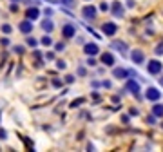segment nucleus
<instances>
[{
    "label": "nucleus",
    "instance_id": "nucleus-1",
    "mask_svg": "<svg viewBox=\"0 0 163 152\" xmlns=\"http://www.w3.org/2000/svg\"><path fill=\"white\" fill-rule=\"evenodd\" d=\"M101 31H103L107 36H114V34L118 33V25L114 24V22H105L103 27H101Z\"/></svg>",
    "mask_w": 163,
    "mask_h": 152
},
{
    "label": "nucleus",
    "instance_id": "nucleus-12",
    "mask_svg": "<svg viewBox=\"0 0 163 152\" xmlns=\"http://www.w3.org/2000/svg\"><path fill=\"white\" fill-rule=\"evenodd\" d=\"M84 51H85L87 54H98V45H96V44H87Z\"/></svg>",
    "mask_w": 163,
    "mask_h": 152
},
{
    "label": "nucleus",
    "instance_id": "nucleus-24",
    "mask_svg": "<svg viewBox=\"0 0 163 152\" xmlns=\"http://www.w3.org/2000/svg\"><path fill=\"white\" fill-rule=\"evenodd\" d=\"M65 81H67V84H73V81H74V78H73V76H67V78H65Z\"/></svg>",
    "mask_w": 163,
    "mask_h": 152
},
{
    "label": "nucleus",
    "instance_id": "nucleus-22",
    "mask_svg": "<svg viewBox=\"0 0 163 152\" xmlns=\"http://www.w3.org/2000/svg\"><path fill=\"white\" fill-rule=\"evenodd\" d=\"M42 42H44V44H45V45H49V44H51V38H49V36H45V38H44V40H42Z\"/></svg>",
    "mask_w": 163,
    "mask_h": 152
},
{
    "label": "nucleus",
    "instance_id": "nucleus-4",
    "mask_svg": "<svg viewBox=\"0 0 163 152\" xmlns=\"http://www.w3.org/2000/svg\"><path fill=\"white\" fill-rule=\"evenodd\" d=\"M131 58H132V62H134V64H143V62H145V54L143 53H141L140 49H134L132 53H131Z\"/></svg>",
    "mask_w": 163,
    "mask_h": 152
},
{
    "label": "nucleus",
    "instance_id": "nucleus-16",
    "mask_svg": "<svg viewBox=\"0 0 163 152\" xmlns=\"http://www.w3.org/2000/svg\"><path fill=\"white\" fill-rule=\"evenodd\" d=\"M84 101H85L84 98H80V100H74V101L71 103V107H76V105H82V103H84Z\"/></svg>",
    "mask_w": 163,
    "mask_h": 152
},
{
    "label": "nucleus",
    "instance_id": "nucleus-2",
    "mask_svg": "<svg viewBox=\"0 0 163 152\" xmlns=\"http://www.w3.org/2000/svg\"><path fill=\"white\" fill-rule=\"evenodd\" d=\"M161 67H163V65L160 64L158 60H151V62L147 64V71L151 73V74H160V73H161Z\"/></svg>",
    "mask_w": 163,
    "mask_h": 152
},
{
    "label": "nucleus",
    "instance_id": "nucleus-28",
    "mask_svg": "<svg viewBox=\"0 0 163 152\" xmlns=\"http://www.w3.org/2000/svg\"><path fill=\"white\" fill-rule=\"evenodd\" d=\"M160 84H161V87H163V78H160Z\"/></svg>",
    "mask_w": 163,
    "mask_h": 152
},
{
    "label": "nucleus",
    "instance_id": "nucleus-9",
    "mask_svg": "<svg viewBox=\"0 0 163 152\" xmlns=\"http://www.w3.org/2000/svg\"><path fill=\"white\" fill-rule=\"evenodd\" d=\"M112 74H114V78H118V80H125L129 76V71H125V69H114Z\"/></svg>",
    "mask_w": 163,
    "mask_h": 152
},
{
    "label": "nucleus",
    "instance_id": "nucleus-7",
    "mask_svg": "<svg viewBox=\"0 0 163 152\" xmlns=\"http://www.w3.org/2000/svg\"><path fill=\"white\" fill-rule=\"evenodd\" d=\"M101 64H105L107 67H112L114 65V56L111 53H103L101 54Z\"/></svg>",
    "mask_w": 163,
    "mask_h": 152
},
{
    "label": "nucleus",
    "instance_id": "nucleus-10",
    "mask_svg": "<svg viewBox=\"0 0 163 152\" xmlns=\"http://www.w3.org/2000/svg\"><path fill=\"white\" fill-rule=\"evenodd\" d=\"M111 47H114V49L120 51L121 54H125V53H127V44H125V42H112Z\"/></svg>",
    "mask_w": 163,
    "mask_h": 152
},
{
    "label": "nucleus",
    "instance_id": "nucleus-26",
    "mask_svg": "<svg viewBox=\"0 0 163 152\" xmlns=\"http://www.w3.org/2000/svg\"><path fill=\"white\" fill-rule=\"evenodd\" d=\"M53 85H54V87H60L62 84H60V80H54V81H53Z\"/></svg>",
    "mask_w": 163,
    "mask_h": 152
},
{
    "label": "nucleus",
    "instance_id": "nucleus-17",
    "mask_svg": "<svg viewBox=\"0 0 163 152\" xmlns=\"http://www.w3.org/2000/svg\"><path fill=\"white\" fill-rule=\"evenodd\" d=\"M156 54H163V44H158V47H156Z\"/></svg>",
    "mask_w": 163,
    "mask_h": 152
},
{
    "label": "nucleus",
    "instance_id": "nucleus-13",
    "mask_svg": "<svg viewBox=\"0 0 163 152\" xmlns=\"http://www.w3.org/2000/svg\"><path fill=\"white\" fill-rule=\"evenodd\" d=\"M152 114L156 116V118H163V105H158V103H156V105L152 107Z\"/></svg>",
    "mask_w": 163,
    "mask_h": 152
},
{
    "label": "nucleus",
    "instance_id": "nucleus-15",
    "mask_svg": "<svg viewBox=\"0 0 163 152\" xmlns=\"http://www.w3.org/2000/svg\"><path fill=\"white\" fill-rule=\"evenodd\" d=\"M62 4H65L67 8H74V0H62Z\"/></svg>",
    "mask_w": 163,
    "mask_h": 152
},
{
    "label": "nucleus",
    "instance_id": "nucleus-27",
    "mask_svg": "<svg viewBox=\"0 0 163 152\" xmlns=\"http://www.w3.org/2000/svg\"><path fill=\"white\" fill-rule=\"evenodd\" d=\"M58 67L60 69H65V62H58Z\"/></svg>",
    "mask_w": 163,
    "mask_h": 152
},
{
    "label": "nucleus",
    "instance_id": "nucleus-5",
    "mask_svg": "<svg viewBox=\"0 0 163 152\" xmlns=\"http://www.w3.org/2000/svg\"><path fill=\"white\" fill-rule=\"evenodd\" d=\"M82 13H84V16L87 20H94V18H96V8H94V5H85Z\"/></svg>",
    "mask_w": 163,
    "mask_h": 152
},
{
    "label": "nucleus",
    "instance_id": "nucleus-14",
    "mask_svg": "<svg viewBox=\"0 0 163 152\" xmlns=\"http://www.w3.org/2000/svg\"><path fill=\"white\" fill-rule=\"evenodd\" d=\"M147 123H149V125H154V123H156V116H154V114L147 116Z\"/></svg>",
    "mask_w": 163,
    "mask_h": 152
},
{
    "label": "nucleus",
    "instance_id": "nucleus-19",
    "mask_svg": "<svg viewBox=\"0 0 163 152\" xmlns=\"http://www.w3.org/2000/svg\"><path fill=\"white\" fill-rule=\"evenodd\" d=\"M44 29L51 31V29H53V24H51V22H45V24H44Z\"/></svg>",
    "mask_w": 163,
    "mask_h": 152
},
{
    "label": "nucleus",
    "instance_id": "nucleus-21",
    "mask_svg": "<svg viewBox=\"0 0 163 152\" xmlns=\"http://www.w3.org/2000/svg\"><path fill=\"white\" fill-rule=\"evenodd\" d=\"M64 49H65L64 44H56V51H64Z\"/></svg>",
    "mask_w": 163,
    "mask_h": 152
},
{
    "label": "nucleus",
    "instance_id": "nucleus-20",
    "mask_svg": "<svg viewBox=\"0 0 163 152\" xmlns=\"http://www.w3.org/2000/svg\"><path fill=\"white\" fill-rule=\"evenodd\" d=\"M100 9H101V11H109V4H105V2L100 4Z\"/></svg>",
    "mask_w": 163,
    "mask_h": 152
},
{
    "label": "nucleus",
    "instance_id": "nucleus-25",
    "mask_svg": "<svg viewBox=\"0 0 163 152\" xmlns=\"http://www.w3.org/2000/svg\"><path fill=\"white\" fill-rule=\"evenodd\" d=\"M129 112H131L132 116H138V109H131V110H129Z\"/></svg>",
    "mask_w": 163,
    "mask_h": 152
},
{
    "label": "nucleus",
    "instance_id": "nucleus-18",
    "mask_svg": "<svg viewBox=\"0 0 163 152\" xmlns=\"http://www.w3.org/2000/svg\"><path fill=\"white\" fill-rule=\"evenodd\" d=\"M87 65L94 67V65H96V60H94V58H89V60H87Z\"/></svg>",
    "mask_w": 163,
    "mask_h": 152
},
{
    "label": "nucleus",
    "instance_id": "nucleus-11",
    "mask_svg": "<svg viewBox=\"0 0 163 152\" xmlns=\"http://www.w3.org/2000/svg\"><path fill=\"white\" fill-rule=\"evenodd\" d=\"M112 13H114V16H123V8H121L120 2L112 4Z\"/></svg>",
    "mask_w": 163,
    "mask_h": 152
},
{
    "label": "nucleus",
    "instance_id": "nucleus-8",
    "mask_svg": "<svg viewBox=\"0 0 163 152\" xmlns=\"http://www.w3.org/2000/svg\"><path fill=\"white\" fill-rule=\"evenodd\" d=\"M64 36L65 38H71V36H74V34H76V27L74 25H71V24H67V25H64Z\"/></svg>",
    "mask_w": 163,
    "mask_h": 152
},
{
    "label": "nucleus",
    "instance_id": "nucleus-3",
    "mask_svg": "<svg viewBox=\"0 0 163 152\" xmlns=\"http://www.w3.org/2000/svg\"><path fill=\"white\" fill-rule=\"evenodd\" d=\"M145 98H147V100H151V101H158V100L161 98V92L158 91V89H154V87H149V89H147Z\"/></svg>",
    "mask_w": 163,
    "mask_h": 152
},
{
    "label": "nucleus",
    "instance_id": "nucleus-6",
    "mask_svg": "<svg viewBox=\"0 0 163 152\" xmlns=\"http://www.w3.org/2000/svg\"><path fill=\"white\" fill-rule=\"evenodd\" d=\"M127 91H131L132 94L138 96V92H140V84H138V81H134V80H129L127 81Z\"/></svg>",
    "mask_w": 163,
    "mask_h": 152
},
{
    "label": "nucleus",
    "instance_id": "nucleus-23",
    "mask_svg": "<svg viewBox=\"0 0 163 152\" xmlns=\"http://www.w3.org/2000/svg\"><path fill=\"white\" fill-rule=\"evenodd\" d=\"M78 74H80V76H85V69L80 67V69H78Z\"/></svg>",
    "mask_w": 163,
    "mask_h": 152
}]
</instances>
